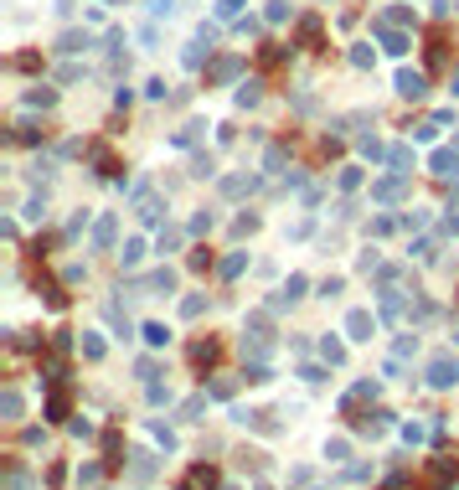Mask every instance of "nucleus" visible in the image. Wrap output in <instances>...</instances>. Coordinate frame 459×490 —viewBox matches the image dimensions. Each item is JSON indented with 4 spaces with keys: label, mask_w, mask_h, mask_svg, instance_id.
<instances>
[{
    "label": "nucleus",
    "mask_w": 459,
    "mask_h": 490,
    "mask_svg": "<svg viewBox=\"0 0 459 490\" xmlns=\"http://www.w3.org/2000/svg\"><path fill=\"white\" fill-rule=\"evenodd\" d=\"M83 351H88L93 362H98V356H103V341H98V336H83Z\"/></svg>",
    "instance_id": "obj_16"
},
{
    "label": "nucleus",
    "mask_w": 459,
    "mask_h": 490,
    "mask_svg": "<svg viewBox=\"0 0 459 490\" xmlns=\"http://www.w3.org/2000/svg\"><path fill=\"white\" fill-rule=\"evenodd\" d=\"M140 289H150V295H170V289H176V274H170V269H160V274L140 279Z\"/></svg>",
    "instance_id": "obj_5"
},
{
    "label": "nucleus",
    "mask_w": 459,
    "mask_h": 490,
    "mask_svg": "<svg viewBox=\"0 0 459 490\" xmlns=\"http://www.w3.org/2000/svg\"><path fill=\"white\" fill-rule=\"evenodd\" d=\"M243 356H269V336H243Z\"/></svg>",
    "instance_id": "obj_8"
},
{
    "label": "nucleus",
    "mask_w": 459,
    "mask_h": 490,
    "mask_svg": "<svg viewBox=\"0 0 459 490\" xmlns=\"http://www.w3.org/2000/svg\"><path fill=\"white\" fill-rule=\"evenodd\" d=\"M408 191V181H403V170L398 175H392V181H377V186H371V196H377V202H398V196Z\"/></svg>",
    "instance_id": "obj_3"
},
{
    "label": "nucleus",
    "mask_w": 459,
    "mask_h": 490,
    "mask_svg": "<svg viewBox=\"0 0 459 490\" xmlns=\"http://www.w3.org/2000/svg\"><path fill=\"white\" fill-rule=\"evenodd\" d=\"M433 175H439V181H459V155L439 150V155H433Z\"/></svg>",
    "instance_id": "obj_4"
},
{
    "label": "nucleus",
    "mask_w": 459,
    "mask_h": 490,
    "mask_svg": "<svg viewBox=\"0 0 459 490\" xmlns=\"http://www.w3.org/2000/svg\"><path fill=\"white\" fill-rule=\"evenodd\" d=\"M181 490H212V470H191Z\"/></svg>",
    "instance_id": "obj_9"
},
{
    "label": "nucleus",
    "mask_w": 459,
    "mask_h": 490,
    "mask_svg": "<svg viewBox=\"0 0 459 490\" xmlns=\"http://www.w3.org/2000/svg\"><path fill=\"white\" fill-rule=\"evenodd\" d=\"M243 263H248V253H232V258L222 263V279H237V274H243Z\"/></svg>",
    "instance_id": "obj_10"
},
{
    "label": "nucleus",
    "mask_w": 459,
    "mask_h": 490,
    "mask_svg": "<svg viewBox=\"0 0 459 490\" xmlns=\"http://www.w3.org/2000/svg\"><path fill=\"white\" fill-rule=\"evenodd\" d=\"M140 253H145V243H140V238H129V243H124V253H119V258H124V269H135Z\"/></svg>",
    "instance_id": "obj_7"
},
{
    "label": "nucleus",
    "mask_w": 459,
    "mask_h": 490,
    "mask_svg": "<svg viewBox=\"0 0 459 490\" xmlns=\"http://www.w3.org/2000/svg\"><path fill=\"white\" fill-rule=\"evenodd\" d=\"M202 310H207V300H202V295H191V300L181 305V315H186V320H196V315H202Z\"/></svg>",
    "instance_id": "obj_13"
},
{
    "label": "nucleus",
    "mask_w": 459,
    "mask_h": 490,
    "mask_svg": "<svg viewBox=\"0 0 459 490\" xmlns=\"http://www.w3.org/2000/svg\"><path fill=\"white\" fill-rule=\"evenodd\" d=\"M248 186H253V181H248V175H232V181H222V191H227V196H243Z\"/></svg>",
    "instance_id": "obj_14"
},
{
    "label": "nucleus",
    "mask_w": 459,
    "mask_h": 490,
    "mask_svg": "<svg viewBox=\"0 0 459 490\" xmlns=\"http://www.w3.org/2000/svg\"><path fill=\"white\" fill-rule=\"evenodd\" d=\"M371 330H377L371 310H351V315H346V336H351V341H371Z\"/></svg>",
    "instance_id": "obj_2"
},
{
    "label": "nucleus",
    "mask_w": 459,
    "mask_h": 490,
    "mask_svg": "<svg viewBox=\"0 0 459 490\" xmlns=\"http://www.w3.org/2000/svg\"><path fill=\"white\" fill-rule=\"evenodd\" d=\"M114 233H119V222H114V217H103L98 228H93V243H98V248H108V243H114Z\"/></svg>",
    "instance_id": "obj_6"
},
{
    "label": "nucleus",
    "mask_w": 459,
    "mask_h": 490,
    "mask_svg": "<svg viewBox=\"0 0 459 490\" xmlns=\"http://www.w3.org/2000/svg\"><path fill=\"white\" fill-rule=\"evenodd\" d=\"M145 341H150V346H165L170 330H165V325H145Z\"/></svg>",
    "instance_id": "obj_12"
},
{
    "label": "nucleus",
    "mask_w": 459,
    "mask_h": 490,
    "mask_svg": "<svg viewBox=\"0 0 459 490\" xmlns=\"http://www.w3.org/2000/svg\"><path fill=\"white\" fill-rule=\"evenodd\" d=\"M325 362H346V346L331 341V336H325Z\"/></svg>",
    "instance_id": "obj_15"
},
{
    "label": "nucleus",
    "mask_w": 459,
    "mask_h": 490,
    "mask_svg": "<svg viewBox=\"0 0 459 490\" xmlns=\"http://www.w3.org/2000/svg\"><path fill=\"white\" fill-rule=\"evenodd\" d=\"M428 382L433 387H454L459 382V362H454V356H433V362H428Z\"/></svg>",
    "instance_id": "obj_1"
},
{
    "label": "nucleus",
    "mask_w": 459,
    "mask_h": 490,
    "mask_svg": "<svg viewBox=\"0 0 459 490\" xmlns=\"http://www.w3.org/2000/svg\"><path fill=\"white\" fill-rule=\"evenodd\" d=\"M150 475H155V459H150V454H135V480H150Z\"/></svg>",
    "instance_id": "obj_11"
}]
</instances>
